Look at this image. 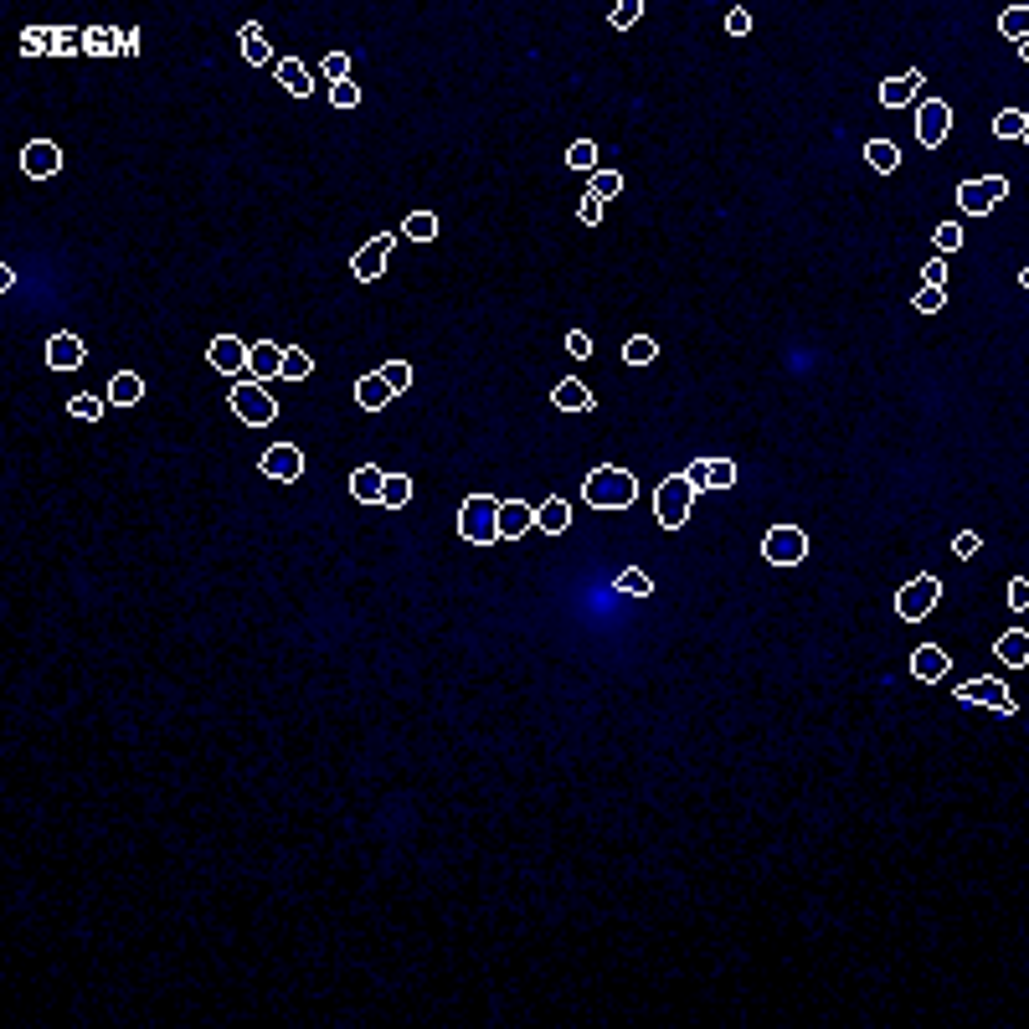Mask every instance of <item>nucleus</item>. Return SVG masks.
<instances>
[{"mask_svg": "<svg viewBox=\"0 0 1029 1029\" xmlns=\"http://www.w3.org/2000/svg\"><path fill=\"white\" fill-rule=\"evenodd\" d=\"M942 304H947V288H927V284H921V288H917V299H911V309H921V315H937Z\"/></svg>", "mask_w": 1029, "mask_h": 1029, "instance_id": "obj_40", "label": "nucleus"}, {"mask_svg": "<svg viewBox=\"0 0 1029 1029\" xmlns=\"http://www.w3.org/2000/svg\"><path fill=\"white\" fill-rule=\"evenodd\" d=\"M83 47L98 52V57H113V52H119V32H109V26H103V32H83Z\"/></svg>", "mask_w": 1029, "mask_h": 1029, "instance_id": "obj_37", "label": "nucleus"}, {"mask_svg": "<svg viewBox=\"0 0 1029 1029\" xmlns=\"http://www.w3.org/2000/svg\"><path fill=\"white\" fill-rule=\"evenodd\" d=\"M536 525V510L525 500H500V540H520Z\"/></svg>", "mask_w": 1029, "mask_h": 1029, "instance_id": "obj_17", "label": "nucleus"}, {"mask_svg": "<svg viewBox=\"0 0 1029 1029\" xmlns=\"http://www.w3.org/2000/svg\"><path fill=\"white\" fill-rule=\"evenodd\" d=\"M330 103H335V109H355V103H361V93H355V83H330Z\"/></svg>", "mask_w": 1029, "mask_h": 1029, "instance_id": "obj_44", "label": "nucleus"}, {"mask_svg": "<svg viewBox=\"0 0 1029 1029\" xmlns=\"http://www.w3.org/2000/svg\"><path fill=\"white\" fill-rule=\"evenodd\" d=\"M402 238H412V242H432V238H438V217H432V211H412L407 222H402Z\"/></svg>", "mask_w": 1029, "mask_h": 1029, "instance_id": "obj_30", "label": "nucleus"}, {"mask_svg": "<svg viewBox=\"0 0 1029 1029\" xmlns=\"http://www.w3.org/2000/svg\"><path fill=\"white\" fill-rule=\"evenodd\" d=\"M57 170H63V150H57L52 140L21 144V175H26V180H52Z\"/></svg>", "mask_w": 1029, "mask_h": 1029, "instance_id": "obj_9", "label": "nucleus"}, {"mask_svg": "<svg viewBox=\"0 0 1029 1029\" xmlns=\"http://www.w3.org/2000/svg\"><path fill=\"white\" fill-rule=\"evenodd\" d=\"M865 160H870L880 175H890V170H901V150L890 140H865Z\"/></svg>", "mask_w": 1029, "mask_h": 1029, "instance_id": "obj_28", "label": "nucleus"}, {"mask_svg": "<svg viewBox=\"0 0 1029 1029\" xmlns=\"http://www.w3.org/2000/svg\"><path fill=\"white\" fill-rule=\"evenodd\" d=\"M459 536L474 546H494L500 540V500L494 494H469L459 510Z\"/></svg>", "mask_w": 1029, "mask_h": 1029, "instance_id": "obj_2", "label": "nucleus"}, {"mask_svg": "<svg viewBox=\"0 0 1029 1029\" xmlns=\"http://www.w3.org/2000/svg\"><path fill=\"white\" fill-rule=\"evenodd\" d=\"M392 386H386V376H381V371H371V376H361V381H355V407H361V412H381V407H386V402H392Z\"/></svg>", "mask_w": 1029, "mask_h": 1029, "instance_id": "obj_21", "label": "nucleus"}, {"mask_svg": "<svg viewBox=\"0 0 1029 1029\" xmlns=\"http://www.w3.org/2000/svg\"><path fill=\"white\" fill-rule=\"evenodd\" d=\"M248 376L263 381V386L284 376V345H273V340H257L253 355H248Z\"/></svg>", "mask_w": 1029, "mask_h": 1029, "instance_id": "obj_14", "label": "nucleus"}, {"mask_svg": "<svg viewBox=\"0 0 1029 1029\" xmlns=\"http://www.w3.org/2000/svg\"><path fill=\"white\" fill-rule=\"evenodd\" d=\"M684 484H690L695 494L715 490V484H711V459H690V469H684Z\"/></svg>", "mask_w": 1029, "mask_h": 1029, "instance_id": "obj_39", "label": "nucleus"}, {"mask_svg": "<svg viewBox=\"0 0 1029 1029\" xmlns=\"http://www.w3.org/2000/svg\"><path fill=\"white\" fill-rule=\"evenodd\" d=\"M582 494L592 510H628L638 500V479L628 469H617V463H602V469H592L582 479Z\"/></svg>", "mask_w": 1029, "mask_h": 1029, "instance_id": "obj_1", "label": "nucleus"}, {"mask_svg": "<svg viewBox=\"0 0 1029 1029\" xmlns=\"http://www.w3.org/2000/svg\"><path fill=\"white\" fill-rule=\"evenodd\" d=\"M654 355H659V345H654L649 335H634V340L623 345V361H628V365H649Z\"/></svg>", "mask_w": 1029, "mask_h": 1029, "instance_id": "obj_36", "label": "nucleus"}, {"mask_svg": "<svg viewBox=\"0 0 1029 1029\" xmlns=\"http://www.w3.org/2000/svg\"><path fill=\"white\" fill-rule=\"evenodd\" d=\"M762 556H767L772 567H798V561L808 556V536L798 530V525H772L767 540H762Z\"/></svg>", "mask_w": 1029, "mask_h": 1029, "instance_id": "obj_7", "label": "nucleus"}, {"mask_svg": "<svg viewBox=\"0 0 1029 1029\" xmlns=\"http://www.w3.org/2000/svg\"><path fill=\"white\" fill-rule=\"evenodd\" d=\"M1004 196H1009V175H978V180L957 186V206H963L967 217H988Z\"/></svg>", "mask_w": 1029, "mask_h": 1029, "instance_id": "obj_6", "label": "nucleus"}, {"mask_svg": "<svg viewBox=\"0 0 1029 1029\" xmlns=\"http://www.w3.org/2000/svg\"><path fill=\"white\" fill-rule=\"evenodd\" d=\"M617 190H623V175H617V170H592V186H587V196H597V201H613Z\"/></svg>", "mask_w": 1029, "mask_h": 1029, "instance_id": "obj_34", "label": "nucleus"}, {"mask_svg": "<svg viewBox=\"0 0 1029 1029\" xmlns=\"http://www.w3.org/2000/svg\"><path fill=\"white\" fill-rule=\"evenodd\" d=\"M567 355H577V361H587V355H592V340H587V330H571V335H567Z\"/></svg>", "mask_w": 1029, "mask_h": 1029, "instance_id": "obj_49", "label": "nucleus"}, {"mask_svg": "<svg viewBox=\"0 0 1029 1029\" xmlns=\"http://www.w3.org/2000/svg\"><path fill=\"white\" fill-rule=\"evenodd\" d=\"M412 500V479L407 474H386V494H381V505L386 510H402Z\"/></svg>", "mask_w": 1029, "mask_h": 1029, "instance_id": "obj_35", "label": "nucleus"}, {"mask_svg": "<svg viewBox=\"0 0 1029 1029\" xmlns=\"http://www.w3.org/2000/svg\"><path fill=\"white\" fill-rule=\"evenodd\" d=\"M726 32L731 36H746V32H752V11H742V5H736V11L726 16Z\"/></svg>", "mask_w": 1029, "mask_h": 1029, "instance_id": "obj_51", "label": "nucleus"}, {"mask_svg": "<svg viewBox=\"0 0 1029 1029\" xmlns=\"http://www.w3.org/2000/svg\"><path fill=\"white\" fill-rule=\"evenodd\" d=\"M952 551H957V556H963V561H967V556L978 551V536H973V530H963V536L952 540Z\"/></svg>", "mask_w": 1029, "mask_h": 1029, "instance_id": "obj_52", "label": "nucleus"}, {"mask_svg": "<svg viewBox=\"0 0 1029 1029\" xmlns=\"http://www.w3.org/2000/svg\"><path fill=\"white\" fill-rule=\"evenodd\" d=\"M83 361H88V350H83L78 335H52L47 340V365L52 371H78Z\"/></svg>", "mask_w": 1029, "mask_h": 1029, "instance_id": "obj_16", "label": "nucleus"}, {"mask_svg": "<svg viewBox=\"0 0 1029 1029\" xmlns=\"http://www.w3.org/2000/svg\"><path fill=\"white\" fill-rule=\"evenodd\" d=\"M536 525L546 530V536H561V530L571 525V505L561 500V494H551V500H546V505L536 510Z\"/></svg>", "mask_w": 1029, "mask_h": 1029, "instance_id": "obj_25", "label": "nucleus"}, {"mask_svg": "<svg viewBox=\"0 0 1029 1029\" xmlns=\"http://www.w3.org/2000/svg\"><path fill=\"white\" fill-rule=\"evenodd\" d=\"M67 412H73L78 422H98V417H103V402H98V396H88V392H83V396H73V402H67Z\"/></svg>", "mask_w": 1029, "mask_h": 1029, "instance_id": "obj_38", "label": "nucleus"}, {"mask_svg": "<svg viewBox=\"0 0 1029 1029\" xmlns=\"http://www.w3.org/2000/svg\"><path fill=\"white\" fill-rule=\"evenodd\" d=\"M273 73H278V83H284V93H294V98H309V93H315V73H309L299 57H278V63H273Z\"/></svg>", "mask_w": 1029, "mask_h": 1029, "instance_id": "obj_18", "label": "nucleus"}, {"mask_svg": "<svg viewBox=\"0 0 1029 1029\" xmlns=\"http://www.w3.org/2000/svg\"><path fill=\"white\" fill-rule=\"evenodd\" d=\"M947 669H952V659H947V649H937V644H921L917 654H911V675L917 680H947Z\"/></svg>", "mask_w": 1029, "mask_h": 1029, "instance_id": "obj_19", "label": "nucleus"}, {"mask_svg": "<svg viewBox=\"0 0 1029 1029\" xmlns=\"http://www.w3.org/2000/svg\"><path fill=\"white\" fill-rule=\"evenodd\" d=\"M613 587L623 592V597H649V592H654L649 571H638V567H623V571L613 577Z\"/></svg>", "mask_w": 1029, "mask_h": 1029, "instance_id": "obj_29", "label": "nucleus"}, {"mask_svg": "<svg viewBox=\"0 0 1029 1029\" xmlns=\"http://www.w3.org/2000/svg\"><path fill=\"white\" fill-rule=\"evenodd\" d=\"M994 134H998V140H1004V144H1019V140H1029V113L1024 109H1004V113H998V119H994Z\"/></svg>", "mask_w": 1029, "mask_h": 1029, "instance_id": "obj_27", "label": "nucleus"}, {"mask_svg": "<svg viewBox=\"0 0 1029 1029\" xmlns=\"http://www.w3.org/2000/svg\"><path fill=\"white\" fill-rule=\"evenodd\" d=\"M711 484H715V490H731V484H736V463H731V459H711Z\"/></svg>", "mask_w": 1029, "mask_h": 1029, "instance_id": "obj_45", "label": "nucleus"}, {"mask_svg": "<svg viewBox=\"0 0 1029 1029\" xmlns=\"http://www.w3.org/2000/svg\"><path fill=\"white\" fill-rule=\"evenodd\" d=\"M381 376H386V386H392V392H407V386H412V365L407 361H386V365H381Z\"/></svg>", "mask_w": 1029, "mask_h": 1029, "instance_id": "obj_41", "label": "nucleus"}, {"mask_svg": "<svg viewBox=\"0 0 1029 1029\" xmlns=\"http://www.w3.org/2000/svg\"><path fill=\"white\" fill-rule=\"evenodd\" d=\"M921 278H927V288H947V263H942V257H932V263L921 268Z\"/></svg>", "mask_w": 1029, "mask_h": 1029, "instance_id": "obj_48", "label": "nucleus"}, {"mask_svg": "<svg viewBox=\"0 0 1029 1029\" xmlns=\"http://www.w3.org/2000/svg\"><path fill=\"white\" fill-rule=\"evenodd\" d=\"M917 93H921V73H901V78L880 83V103H886V109H906Z\"/></svg>", "mask_w": 1029, "mask_h": 1029, "instance_id": "obj_23", "label": "nucleus"}, {"mask_svg": "<svg viewBox=\"0 0 1029 1029\" xmlns=\"http://www.w3.org/2000/svg\"><path fill=\"white\" fill-rule=\"evenodd\" d=\"M957 700H963V705H988V711H998V715H1014V695L998 680H967V684H957Z\"/></svg>", "mask_w": 1029, "mask_h": 1029, "instance_id": "obj_13", "label": "nucleus"}, {"mask_svg": "<svg viewBox=\"0 0 1029 1029\" xmlns=\"http://www.w3.org/2000/svg\"><path fill=\"white\" fill-rule=\"evenodd\" d=\"M994 654H998V659H1004L1009 669H1024V665H1029V634H1024V628H1009V634L994 644Z\"/></svg>", "mask_w": 1029, "mask_h": 1029, "instance_id": "obj_24", "label": "nucleus"}, {"mask_svg": "<svg viewBox=\"0 0 1029 1029\" xmlns=\"http://www.w3.org/2000/svg\"><path fill=\"white\" fill-rule=\"evenodd\" d=\"M947 129H952V109L942 98H927L917 109V140L927 144V150H937V144L947 140Z\"/></svg>", "mask_w": 1029, "mask_h": 1029, "instance_id": "obj_12", "label": "nucleus"}, {"mask_svg": "<svg viewBox=\"0 0 1029 1029\" xmlns=\"http://www.w3.org/2000/svg\"><path fill=\"white\" fill-rule=\"evenodd\" d=\"M1009 607H1019V613L1029 607V577H1014L1009 582Z\"/></svg>", "mask_w": 1029, "mask_h": 1029, "instance_id": "obj_50", "label": "nucleus"}, {"mask_svg": "<svg viewBox=\"0 0 1029 1029\" xmlns=\"http://www.w3.org/2000/svg\"><path fill=\"white\" fill-rule=\"evenodd\" d=\"M937 597H942V582L927 571V577H917V582H906L901 592H896V617H901V623H921V617L937 607Z\"/></svg>", "mask_w": 1029, "mask_h": 1029, "instance_id": "obj_5", "label": "nucleus"}, {"mask_svg": "<svg viewBox=\"0 0 1029 1029\" xmlns=\"http://www.w3.org/2000/svg\"><path fill=\"white\" fill-rule=\"evenodd\" d=\"M227 402H232V417H238L242 428H268L273 417H278V402H273V392L263 386V381H253V376L238 381Z\"/></svg>", "mask_w": 1029, "mask_h": 1029, "instance_id": "obj_3", "label": "nucleus"}, {"mask_svg": "<svg viewBox=\"0 0 1029 1029\" xmlns=\"http://www.w3.org/2000/svg\"><path fill=\"white\" fill-rule=\"evenodd\" d=\"M248 355H253V345H242L238 335H217L206 345V361L217 365L222 376H248Z\"/></svg>", "mask_w": 1029, "mask_h": 1029, "instance_id": "obj_10", "label": "nucleus"}, {"mask_svg": "<svg viewBox=\"0 0 1029 1029\" xmlns=\"http://www.w3.org/2000/svg\"><path fill=\"white\" fill-rule=\"evenodd\" d=\"M690 505H695V490L684 484V474H669L665 484L654 490V515H659L665 530H680V525L690 520Z\"/></svg>", "mask_w": 1029, "mask_h": 1029, "instance_id": "obj_4", "label": "nucleus"}, {"mask_svg": "<svg viewBox=\"0 0 1029 1029\" xmlns=\"http://www.w3.org/2000/svg\"><path fill=\"white\" fill-rule=\"evenodd\" d=\"M140 396H144V381L134 376V371H119V376L109 381V402L113 407H134Z\"/></svg>", "mask_w": 1029, "mask_h": 1029, "instance_id": "obj_26", "label": "nucleus"}, {"mask_svg": "<svg viewBox=\"0 0 1029 1029\" xmlns=\"http://www.w3.org/2000/svg\"><path fill=\"white\" fill-rule=\"evenodd\" d=\"M350 494H355V505H381V494H386V469L361 463V469L350 474Z\"/></svg>", "mask_w": 1029, "mask_h": 1029, "instance_id": "obj_15", "label": "nucleus"}, {"mask_svg": "<svg viewBox=\"0 0 1029 1029\" xmlns=\"http://www.w3.org/2000/svg\"><path fill=\"white\" fill-rule=\"evenodd\" d=\"M602 211H607V201H597V196H582V206H577V217H582L587 227H597Z\"/></svg>", "mask_w": 1029, "mask_h": 1029, "instance_id": "obj_47", "label": "nucleus"}, {"mask_svg": "<svg viewBox=\"0 0 1029 1029\" xmlns=\"http://www.w3.org/2000/svg\"><path fill=\"white\" fill-rule=\"evenodd\" d=\"M238 47H242V63H253V67H268L273 63V47H268V36H263V26L257 21H248L238 32Z\"/></svg>", "mask_w": 1029, "mask_h": 1029, "instance_id": "obj_22", "label": "nucleus"}, {"mask_svg": "<svg viewBox=\"0 0 1029 1029\" xmlns=\"http://www.w3.org/2000/svg\"><path fill=\"white\" fill-rule=\"evenodd\" d=\"M325 78H330V83H345L350 78V57H345V52H330V57H325Z\"/></svg>", "mask_w": 1029, "mask_h": 1029, "instance_id": "obj_46", "label": "nucleus"}, {"mask_svg": "<svg viewBox=\"0 0 1029 1029\" xmlns=\"http://www.w3.org/2000/svg\"><path fill=\"white\" fill-rule=\"evenodd\" d=\"M551 402H556L561 412H592V402H597V396H592V386H587V381L567 376V381H556Z\"/></svg>", "mask_w": 1029, "mask_h": 1029, "instance_id": "obj_20", "label": "nucleus"}, {"mask_svg": "<svg viewBox=\"0 0 1029 1029\" xmlns=\"http://www.w3.org/2000/svg\"><path fill=\"white\" fill-rule=\"evenodd\" d=\"M638 16H644V0H623V5H613V26L617 32H628Z\"/></svg>", "mask_w": 1029, "mask_h": 1029, "instance_id": "obj_43", "label": "nucleus"}, {"mask_svg": "<svg viewBox=\"0 0 1029 1029\" xmlns=\"http://www.w3.org/2000/svg\"><path fill=\"white\" fill-rule=\"evenodd\" d=\"M315 371V361H309V350H299V345H284V376L278 381H304Z\"/></svg>", "mask_w": 1029, "mask_h": 1029, "instance_id": "obj_31", "label": "nucleus"}, {"mask_svg": "<svg viewBox=\"0 0 1029 1029\" xmlns=\"http://www.w3.org/2000/svg\"><path fill=\"white\" fill-rule=\"evenodd\" d=\"M998 32L1014 36V42H1024V36H1029V11H1024V5H1009V11L998 16Z\"/></svg>", "mask_w": 1029, "mask_h": 1029, "instance_id": "obj_33", "label": "nucleus"}, {"mask_svg": "<svg viewBox=\"0 0 1029 1029\" xmlns=\"http://www.w3.org/2000/svg\"><path fill=\"white\" fill-rule=\"evenodd\" d=\"M567 165L571 170H597V144L592 140H571L567 144Z\"/></svg>", "mask_w": 1029, "mask_h": 1029, "instance_id": "obj_32", "label": "nucleus"}, {"mask_svg": "<svg viewBox=\"0 0 1029 1029\" xmlns=\"http://www.w3.org/2000/svg\"><path fill=\"white\" fill-rule=\"evenodd\" d=\"M963 248V227L957 222H937V253H957Z\"/></svg>", "mask_w": 1029, "mask_h": 1029, "instance_id": "obj_42", "label": "nucleus"}, {"mask_svg": "<svg viewBox=\"0 0 1029 1029\" xmlns=\"http://www.w3.org/2000/svg\"><path fill=\"white\" fill-rule=\"evenodd\" d=\"M392 242H396L392 232H376V238L365 242L361 253L350 257V273H355L361 284H376L381 273H386V263H392Z\"/></svg>", "mask_w": 1029, "mask_h": 1029, "instance_id": "obj_8", "label": "nucleus"}, {"mask_svg": "<svg viewBox=\"0 0 1029 1029\" xmlns=\"http://www.w3.org/2000/svg\"><path fill=\"white\" fill-rule=\"evenodd\" d=\"M257 469L268 479H278V484H294V479L304 474V448L299 443H273L263 459H257Z\"/></svg>", "mask_w": 1029, "mask_h": 1029, "instance_id": "obj_11", "label": "nucleus"}]
</instances>
